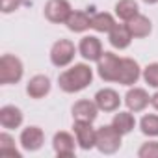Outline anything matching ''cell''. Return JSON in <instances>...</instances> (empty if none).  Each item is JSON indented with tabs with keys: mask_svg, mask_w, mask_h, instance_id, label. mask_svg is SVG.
<instances>
[{
	"mask_svg": "<svg viewBox=\"0 0 158 158\" xmlns=\"http://www.w3.org/2000/svg\"><path fill=\"white\" fill-rule=\"evenodd\" d=\"M93 80V69L88 63H74L58 76V86L65 93H78L86 89Z\"/></svg>",
	"mask_w": 158,
	"mask_h": 158,
	"instance_id": "6da1fadb",
	"label": "cell"
},
{
	"mask_svg": "<svg viewBox=\"0 0 158 158\" xmlns=\"http://www.w3.org/2000/svg\"><path fill=\"white\" fill-rule=\"evenodd\" d=\"M24 74L23 61L13 54H4L0 58V84H17Z\"/></svg>",
	"mask_w": 158,
	"mask_h": 158,
	"instance_id": "7a4b0ae2",
	"label": "cell"
},
{
	"mask_svg": "<svg viewBox=\"0 0 158 158\" xmlns=\"http://www.w3.org/2000/svg\"><path fill=\"white\" fill-rule=\"evenodd\" d=\"M123 134L114 125H102L97 128V149L102 154H114L121 149Z\"/></svg>",
	"mask_w": 158,
	"mask_h": 158,
	"instance_id": "3957f363",
	"label": "cell"
},
{
	"mask_svg": "<svg viewBox=\"0 0 158 158\" xmlns=\"http://www.w3.org/2000/svg\"><path fill=\"white\" fill-rule=\"evenodd\" d=\"M76 56V47L71 39H58L50 48V61L54 67H67Z\"/></svg>",
	"mask_w": 158,
	"mask_h": 158,
	"instance_id": "277c9868",
	"label": "cell"
},
{
	"mask_svg": "<svg viewBox=\"0 0 158 158\" xmlns=\"http://www.w3.org/2000/svg\"><path fill=\"white\" fill-rule=\"evenodd\" d=\"M121 60L114 52H102V56L97 61V73L104 82H117L119 69H121Z\"/></svg>",
	"mask_w": 158,
	"mask_h": 158,
	"instance_id": "5b68a950",
	"label": "cell"
},
{
	"mask_svg": "<svg viewBox=\"0 0 158 158\" xmlns=\"http://www.w3.org/2000/svg\"><path fill=\"white\" fill-rule=\"evenodd\" d=\"M73 130H74V138L80 149L91 151L93 147H97V130L93 128L89 121H74Z\"/></svg>",
	"mask_w": 158,
	"mask_h": 158,
	"instance_id": "8992f818",
	"label": "cell"
},
{
	"mask_svg": "<svg viewBox=\"0 0 158 158\" xmlns=\"http://www.w3.org/2000/svg\"><path fill=\"white\" fill-rule=\"evenodd\" d=\"M71 11H73V8L69 4V0H48L43 10L45 19L54 24H65Z\"/></svg>",
	"mask_w": 158,
	"mask_h": 158,
	"instance_id": "52a82bcc",
	"label": "cell"
},
{
	"mask_svg": "<svg viewBox=\"0 0 158 158\" xmlns=\"http://www.w3.org/2000/svg\"><path fill=\"white\" fill-rule=\"evenodd\" d=\"M141 76V69L139 63L132 58H123L121 60V69H119V76H117V84L121 86H134Z\"/></svg>",
	"mask_w": 158,
	"mask_h": 158,
	"instance_id": "ba28073f",
	"label": "cell"
},
{
	"mask_svg": "<svg viewBox=\"0 0 158 158\" xmlns=\"http://www.w3.org/2000/svg\"><path fill=\"white\" fill-rule=\"evenodd\" d=\"M78 52L86 61H99L102 56V43L97 35H84L78 43Z\"/></svg>",
	"mask_w": 158,
	"mask_h": 158,
	"instance_id": "9c48e42d",
	"label": "cell"
},
{
	"mask_svg": "<svg viewBox=\"0 0 158 158\" xmlns=\"http://www.w3.org/2000/svg\"><path fill=\"white\" fill-rule=\"evenodd\" d=\"M73 112V119L74 121H89L93 123L99 115V106L95 101H88V99H82V101H76L71 108Z\"/></svg>",
	"mask_w": 158,
	"mask_h": 158,
	"instance_id": "30bf717a",
	"label": "cell"
},
{
	"mask_svg": "<svg viewBox=\"0 0 158 158\" xmlns=\"http://www.w3.org/2000/svg\"><path fill=\"white\" fill-rule=\"evenodd\" d=\"M45 143V134L39 127H26L21 132V147L24 151H39Z\"/></svg>",
	"mask_w": 158,
	"mask_h": 158,
	"instance_id": "8fae6325",
	"label": "cell"
},
{
	"mask_svg": "<svg viewBox=\"0 0 158 158\" xmlns=\"http://www.w3.org/2000/svg\"><path fill=\"white\" fill-rule=\"evenodd\" d=\"M52 147L54 152L60 158H69L74 154V147H76V138H73L69 132H56L52 138Z\"/></svg>",
	"mask_w": 158,
	"mask_h": 158,
	"instance_id": "7c38bea8",
	"label": "cell"
},
{
	"mask_svg": "<svg viewBox=\"0 0 158 158\" xmlns=\"http://www.w3.org/2000/svg\"><path fill=\"white\" fill-rule=\"evenodd\" d=\"M95 102H97L101 112H115L121 106V97L115 89L104 88V89H99L95 93Z\"/></svg>",
	"mask_w": 158,
	"mask_h": 158,
	"instance_id": "4fadbf2b",
	"label": "cell"
},
{
	"mask_svg": "<svg viewBox=\"0 0 158 158\" xmlns=\"http://www.w3.org/2000/svg\"><path fill=\"white\" fill-rule=\"evenodd\" d=\"M125 104L130 112H143L151 104V97L143 88H130L125 95Z\"/></svg>",
	"mask_w": 158,
	"mask_h": 158,
	"instance_id": "5bb4252c",
	"label": "cell"
},
{
	"mask_svg": "<svg viewBox=\"0 0 158 158\" xmlns=\"http://www.w3.org/2000/svg\"><path fill=\"white\" fill-rule=\"evenodd\" d=\"M132 34H130V30H128V26H127V23L125 24H114V28L108 32V41H110V45L114 47V48H117V50H123V48H128L130 47V43H132Z\"/></svg>",
	"mask_w": 158,
	"mask_h": 158,
	"instance_id": "9a60e30c",
	"label": "cell"
},
{
	"mask_svg": "<svg viewBox=\"0 0 158 158\" xmlns=\"http://www.w3.org/2000/svg\"><path fill=\"white\" fill-rule=\"evenodd\" d=\"M26 93L30 99H43L50 93V78L45 74L32 76L26 84Z\"/></svg>",
	"mask_w": 158,
	"mask_h": 158,
	"instance_id": "2e32d148",
	"label": "cell"
},
{
	"mask_svg": "<svg viewBox=\"0 0 158 158\" xmlns=\"http://www.w3.org/2000/svg\"><path fill=\"white\" fill-rule=\"evenodd\" d=\"M23 112L21 108L13 106V104H8V106H2L0 108V125L6 130H13V128H19L23 125Z\"/></svg>",
	"mask_w": 158,
	"mask_h": 158,
	"instance_id": "e0dca14e",
	"label": "cell"
},
{
	"mask_svg": "<svg viewBox=\"0 0 158 158\" xmlns=\"http://www.w3.org/2000/svg\"><path fill=\"white\" fill-rule=\"evenodd\" d=\"M127 26H128L132 37H138V39L147 37V35L152 32V23H151V19L145 17V15H141V13H138L134 19H130V21L127 23Z\"/></svg>",
	"mask_w": 158,
	"mask_h": 158,
	"instance_id": "ac0fdd59",
	"label": "cell"
},
{
	"mask_svg": "<svg viewBox=\"0 0 158 158\" xmlns=\"http://www.w3.org/2000/svg\"><path fill=\"white\" fill-rule=\"evenodd\" d=\"M67 28L74 34H82L88 28H91V17L86 11H71L69 19H67Z\"/></svg>",
	"mask_w": 158,
	"mask_h": 158,
	"instance_id": "d6986e66",
	"label": "cell"
},
{
	"mask_svg": "<svg viewBox=\"0 0 158 158\" xmlns=\"http://www.w3.org/2000/svg\"><path fill=\"white\" fill-rule=\"evenodd\" d=\"M112 125L125 136V134H130V132L134 130L136 119H134V115H132L130 110H128V112H117V114L114 115V119H112Z\"/></svg>",
	"mask_w": 158,
	"mask_h": 158,
	"instance_id": "ffe728a7",
	"label": "cell"
},
{
	"mask_svg": "<svg viewBox=\"0 0 158 158\" xmlns=\"http://www.w3.org/2000/svg\"><path fill=\"white\" fill-rule=\"evenodd\" d=\"M138 13H139V6H138L136 0H119L115 4V15L125 23L134 19Z\"/></svg>",
	"mask_w": 158,
	"mask_h": 158,
	"instance_id": "44dd1931",
	"label": "cell"
},
{
	"mask_svg": "<svg viewBox=\"0 0 158 158\" xmlns=\"http://www.w3.org/2000/svg\"><path fill=\"white\" fill-rule=\"evenodd\" d=\"M115 24V19L106 13V11H99L95 15H91V28L95 32H101V34H108Z\"/></svg>",
	"mask_w": 158,
	"mask_h": 158,
	"instance_id": "7402d4cb",
	"label": "cell"
},
{
	"mask_svg": "<svg viewBox=\"0 0 158 158\" xmlns=\"http://www.w3.org/2000/svg\"><path fill=\"white\" fill-rule=\"evenodd\" d=\"M139 130L149 138H158V115L156 114L143 115L139 121Z\"/></svg>",
	"mask_w": 158,
	"mask_h": 158,
	"instance_id": "603a6c76",
	"label": "cell"
},
{
	"mask_svg": "<svg viewBox=\"0 0 158 158\" xmlns=\"http://www.w3.org/2000/svg\"><path fill=\"white\" fill-rule=\"evenodd\" d=\"M0 156H13V158H21V152L13 147V138L6 132L0 134Z\"/></svg>",
	"mask_w": 158,
	"mask_h": 158,
	"instance_id": "cb8c5ba5",
	"label": "cell"
},
{
	"mask_svg": "<svg viewBox=\"0 0 158 158\" xmlns=\"http://www.w3.org/2000/svg\"><path fill=\"white\" fill-rule=\"evenodd\" d=\"M143 80L151 86V88H156L158 89V63H149L145 69H143Z\"/></svg>",
	"mask_w": 158,
	"mask_h": 158,
	"instance_id": "d4e9b609",
	"label": "cell"
},
{
	"mask_svg": "<svg viewBox=\"0 0 158 158\" xmlns=\"http://www.w3.org/2000/svg\"><path fill=\"white\" fill-rule=\"evenodd\" d=\"M139 158H158V141H147L138 151Z\"/></svg>",
	"mask_w": 158,
	"mask_h": 158,
	"instance_id": "484cf974",
	"label": "cell"
},
{
	"mask_svg": "<svg viewBox=\"0 0 158 158\" xmlns=\"http://www.w3.org/2000/svg\"><path fill=\"white\" fill-rule=\"evenodd\" d=\"M24 2V0H0V8H2V13H11L15 10H19V6Z\"/></svg>",
	"mask_w": 158,
	"mask_h": 158,
	"instance_id": "4316f807",
	"label": "cell"
},
{
	"mask_svg": "<svg viewBox=\"0 0 158 158\" xmlns=\"http://www.w3.org/2000/svg\"><path fill=\"white\" fill-rule=\"evenodd\" d=\"M151 106H152V108H154V110L158 112V91H156V93H154V95L151 97Z\"/></svg>",
	"mask_w": 158,
	"mask_h": 158,
	"instance_id": "83f0119b",
	"label": "cell"
},
{
	"mask_svg": "<svg viewBox=\"0 0 158 158\" xmlns=\"http://www.w3.org/2000/svg\"><path fill=\"white\" fill-rule=\"evenodd\" d=\"M145 4H158V0H143Z\"/></svg>",
	"mask_w": 158,
	"mask_h": 158,
	"instance_id": "f1b7e54d",
	"label": "cell"
}]
</instances>
